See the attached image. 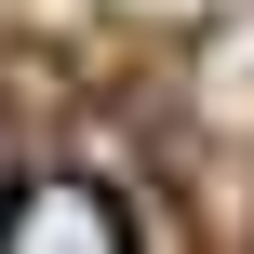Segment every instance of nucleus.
<instances>
[{"mask_svg": "<svg viewBox=\"0 0 254 254\" xmlns=\"http://www.w3.org/2000/svg\"><path fill=\"white\" fill-rule=\"evenodd\" d=\"M0 254H134V228H121V201H107L94 174H13Z\"/></svg>", "mask_w": 254, "mask_h": 254, "instance_id": "f257e3e1", "label": "nucleus"}, {"mask_svg": "<svg viewBox=\"0 0 254 254\" xmlns=\"http://www.w3.org/2000/svg\"><path fill=\"white\" fill-rule=\"evenodd\" d=\"M0 188H13V161H0Z\"/></svg>", "mask_w": 254, "mask_h": 254, "instance_id": "f03ea898", "label": "nucleus"}]
</instances>
